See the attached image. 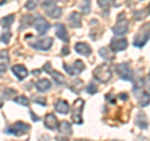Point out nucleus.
<instances>
[{"label":"nucleus","instance_id":"f257e3e1","mask_svg":"<svg viewBox=\"0 0 150 141\" xmlns=\"http://www.w3.org/2000/svg\"><path fill=\"white\" fill-rule=\"evenodd\" d=\"M133 94L135 99H137L138 104L144 107V106H148L149 102H150V86H148L145 84L144 80H138L134 85L133 89Z\"/></svg>","mask_w":150,"mask_h":141},{"label":"nucleus","instance_id":"f03ea898","mask_svg":"<svg viewBox=\"0 0 150 141\" xmlns=\"http://www.w3.org/2000/svg\"><path fill=\"white\" fill-rule=\"evenodd\" d=\"M150 39V21L144 24L142 27L139 29V31L134 35V41L133 45L137 46V48H143L149 41Z\"/></svg>","mask_w":150,"mask_h":141},{"label":"nucleus","instance_id":"7ed1b4c3","mask_svg":"<svg viewBox=\"0 0 150 141\" xmlns=\"http://www.w3.org/2000/svg\"><path fill=\"white\" fill-rule=\"evenodd\" d=\"M41 6H43L46 15L50 16L51 19H59L63 15L62 9L58 6V4H56L54 0H44Z\"/></svg>","mask_w":150,"mask_h":141},{"label":"nucleus","instance_id":"20e7f679","mask_svg":"<svg viewBox=\"0 0 150 141\" xmlns=\"http://www.w3.org/2000/svg\"><path fill=\"white\" fill-rule=\"evenodd\" d=\"M93 75L98 81L106 82V81H109L110 78H111V69L108 64H101V65H99V66H96L95 69H94Z\"/></svg>","mask_w":150,"mask_h":141},{"label":"nucleus","instance_id":"39448f33","mask_svg":"<svg viewBox=\"0 0 150 141\" xmlns=\"http://www.w3.org/2000/svg\"><path fill=\"white\" fill-rule=\"evenodd\" d=\"M115 70H116V74L119 75L121 80H125V81H133L134 73H133V70H131L129 63L116 64L115 65Z\"/></svg>","mask_w":150,"mask_h":141},{"label":"nucleus","instance_id":"423d86ee","mask_svg":"<svg viewBox=\"0 0 150 141\" xmlns=\"http://www.w3.org/2000/svg\"><path fill=\"white\" fill-rule=\"evenodd\" d=\"M85 105V101L83 99H78L74 101L73 105V114H71V119L75 124H83V109Z\"/></svg>","mask_w":150,"mask_h":141},{"label":"nucleus","instance_id":"0eeeda50","mask_svg":"<svg viewBox=\"0 0 150 141\" xmlns=\"http://www.w3.org/2000/svg\"><path fill=\"white\" fill-rule=\"evenodd\" d=\"M63 68L64 70L67 71L70 76H78V75H80L83 73V70L85 69V64H84L81 60H74L71 65L69 64H63Z\"/></svg>","mask_w":150,"mask_h":141},{"label":"nucleus","instance_id":"6e6552de","mask_svg":"<svg viewBox=\"0 0 150 141\" xmlns=\"http://www.w3.org/2000/svg\"><path fill=\"white\" fill-rule=\"evenodd\" d=\"M30 130V126L23 123V121H16L15 124L10 125L9 128L5 130L6 134H10V135H15V136H20V135H24L25 133Z\"/></svg>","mask_w":150,"mask_h":141},{"label":"nucleus","instance_id":"1a4fd4ad","mask_svg":"<svg viewBox=\"0 0 150 141\" xmlns=\"http://www.w3.org/2000/svg\"><path fill=\"white\" fill-rule=\"evenodd\" d=\"M124 14H120L118 16V23L115 24V26L112 27V32H114L115 35H125L126 32H128V29H129V23L126 19H121L123 18Z\"/></svg>","mask_w":150,"mask_h":141},{"label":"nucleus","instance_id":"9d476101","mask_svg":"<svg viewBox=\"0 0 150 141\" xmlns=\"http://www.w3.org/2000/svg\"><path fill=\"white\" fill-rule=\"evenodd\" d=\"M44 71L45 73H48V74H50L51 76H53V79L55 80V82L58 84V85H63V84H65L67 82V80H65V78H64V75H62L60 73H58L56 70H54L53 68H51V64L48 61V63H45V65H44Z\"/></svg>","mask_w":150,"mask_h":141},{"label":"nucleus","instance_id":"9b49d317","mask_svg":"<svg viewBox=\"0 0 150 141\" xmlns=\"http://www.w3.org/2000/svg\"><path fill=\"white\" fill-rule=\"evenodd\" d=\"M35 43H30V46L36 50H49L53 46V39L51 37H44V39L34 40Z\"/></svg>","mask_w":150,"mask_h":141},{"label":"nucleus","instance_id":"f8f14e48","mask_svg":"<svg viewBox=\"0 0 150 141\" xmlns=\"http://www.w3.org/2000/svg\"><path fill=\"white\" fill-rule=\"evenodd\" d=\"M34 27H35V30L38 31V34L39 35H44L45 32L50 29V24L45 20L44 18L38 16L34 20Z\"/></svg>","mask_w":150,"mask_h":141},{"label":"nucleus","instance_id":"ddd939ff","mask_svg":"<svg viewBox=\"0 0 150 141\" xmlns=\"http://www.w3.org/2000/svg\"><path fill=\"white\" fill-rule=\"evenodd\" d=\"M128 48V41L126 39H112L110 43V49L112 51H123Z\"/></svg>","mask_w":150,"mask_h":141},{"label":"nucleus","instance_id":"4468645a","mask_svg":"<svg viewBox=\"0 0 150 141\" xmlns=\"http://www.w3.org/2000/svg\"><path fill=\"white\" fill-rule=\"evenodd\" d=\"M11 71H13V74L15 75L19 80L25 79L28 76V74H29V73H28V70H26V68L24 66V65H20V64L14 65V66L11 68Z\"/></svg>","mask_w":150,"mask_h":141},{"label":"nucleus","instance_id":"2eb2a0df","mask_svg":"<svg viewBox=\"0 0 150 141\" xmlns=\"http://www.w3.org/2000/svg\"><path fill=\"white\" fill-rule=\"evenodd\" d=\"M44 126L49 130H55L58 128V119L54 114H48L44 117Z\"/></svg>","mask_w":150,"mask_h":141},{"label":"nucleus","instance_id":"dca6fc26","mask_svg":"<svg viewBox=\"0 0 150 141\" xmlns=\"http://www.w3.org/2000/svg\"><path fill=\"white\" fill-rule=\"evenodd\" d=\"M75 51H76L78 54L83 55V56H90L91 53H93L90 45L85 44V43H78V44H75Z\"/></svg>","mask_w":150,"mask_h":141},{"label":"nucleus","instance_id":"f3484780","mask_svg":"<svg viewBox=\"0 0 150 141\" xmlns=\"http://www.w3.org/2000/svg\"><path fill=\"white\" fill-rule=\"evenodd\" d=\"M55 35L56 37H59L60 40H63L64 43H69V35L67 32V29H65V26L63 24H58L55 26Z\"/></svg>","mask_w":150,"mask_h":141},{"label":"nucleus","instance_id":"a211bd4d","mask_svg":"<svg viewBox=\"0 0 150 141\" xmlns=\"http://www.w3.org/2000/svg\"><path fill=\"white\" fill-rule=\"evenodd\" d=\"M68 21H69V25L71 27L79 29V27L81 26V16H80V14L76 13V11L71 13L69 15V18H68Z\"/></svg>","mask_w":150,"mask_h":141},{"label":"nucleus","instance_id":"6ab92c4d","mask_svg":"<svg viewBox=\"0 0 150 141\" xmlns=\"http://www.w3.org/2000/svg\"><path fill=\"white\" fill-rule=\"evenodd\" d=\"M8 64H9V54H8V51L6 50H1L0 51V76L6 71Z\"/></svg>","mask_w":150,"mask_h":141},{"label":"nucleus","instance_id":"aec40b11","mask_svg":"<svg viewBox=\"0 0 150 141\" xmlns=\"http://www.w3.org/2000/svg\"><path fill=\"white\" fill-rule=\"evenodd\" d=\"M35 87H36L38 91L45 92V91H48V90L51 89V82H50V80H48V79H40V80H38V81L35 82Z\"/></svg>","mask_w":150,"mask_h":141},{"label":"nucleus","instance_id":"412c9836","mask_svg":"<svg viewBox=\"0 0 150 141\" xmlns=\"http://www.w3.org/2000/svg\"><path fill=\"white\" fill-rule=\"evenodd\" d=\"M135 125L139 126L140 129H146L148 128V125H149L148 117H146V115H145L143 111H139L138 115L135 116Z\"/></svg>","mask_w":150,"mask_h":141},{"label":"nucleus","instance_id":"4be33fe9","mask_svg":"<svg viewBox=\"0 0 150 141\" xmlns=\"http://www.w3.org/2000/svg\"><path fill=\"white\" fill-rule=\"evenodd\" d=\"M54 109H55V111H58L59 114H68V112L70 111V106L68 104V101L58 100L54 104Z\"/></svg>","mask_w":150,"mask_h":141},{"label":"nucleus","instance_id":"5701e85b","mask_svg":"<svg viewBox=\"0 0 150 141\" xmlns=\"http://www.w3.org/2000/svg\"><path fill=\"white\" fill-rule=\"evenodd\" d=\"M59 131L64 135L67 136H70L73 134V130H71V125H70L68 121H62V123L59 124Z\"/></svg>","mask_w":150,"mask_h":141},{"label":"nucleus","instance_id":"b1692460","mask_svg":"<svg viewBox=\"0 0 150 141\" xmlns=\"http://www.w3.org/2000/svg\"><path fill=\"white\" fill-rule=\"evenodd\" d=\"M99 54L105 61H111L114 59V51H110L108 48H100Z\"/></svg>","mask_w":150,"mask_h":141},{"label":"nucleus","instance_id":"393cba45","mask_svg":"<svg viewBox=\"0 0 150 141\" xmlns=\"http://www.w3.org/2000/svg\"><path fill=\"white\" fill-rule=\"evenodd\" d=\"M78 8L80 9V11L84 14L90 13V0H79Z\"/></svg>","mask_w":150,"mask_h":141},{"label":"nucleus","instance_id":"a878e982","mask_svg":"<svg viewBox=\"0 0 150 141\" xmlns=\"http://www.w3.org/2000/svg\"><path fill=\"white\" fill-rule=\"evenodd\" d=\"M14 20H15V15H14V14H10V15H8V16H5V18L1 19L0 24H1L3 27H5V29H9V27L13 25Z\"/></svg>","mask_w":150,"mask_h":141},{"label":"nucleus","instance_id":"bb28decb","mask_svg":"<svg viewBox=\"0 0 150 141\" xmlns=\"http://www.w3.org/2000/svg\"><path fill=\"white\" fill-rule=\"evenodd\" d=\"M35 20V18L34 16H31V15H25L24 18L21 19V25H20V30H23L25 27H29L31 25V21H34Z\"/></svg>","mask_w":150,"mask_h":141},{"label":"nucleus","instance_id":"cd10ccee","mask_svg":"<svg viewBox=\"0 0 150 141\" xmlns=\"http://www.w3.org/2000/svg\"><path fill=\"white\" fill-rule=\"evenodd\" d=\"M83 86H84V84H83L81 80H75V81H73L71 85L69 86V89H70L71 91H74V92H80L79 90H80Z\"/></svg>","mask_w":150,"mask_h":141},{"label":"nucleus","instance_id":"c85d7f7f","mask_svg":"<svg viewBox=\"0 0 150 141\" xmlns=\"http://www.w3.org/2000/svg\"><path fill=\"white\" fill-rule=\"evenodd\" d=\"M14 102H16L19 105H23V106H29V100H28V97H25L24 95L16 96L14 99Z\"/></svg>","mask_w":150,"mask_h":141},{"label":"nucleus","instance_id":"c756f323","mask_svg":"<svg viewBox=\"0 0 150 141\" xmlns=\"http://www.w3.org/2000/svg\"><path fill=\"white\" fill-rule=\"evenodd\" d=\"M10 39H11V32L8 31V30L4 31L3 34H1V36H0V41H1V43H4V44H9Z\"/></svg>","mask_w":150,"mask_h":141},{"label":"nucleus","instance_id":"7c9ffc66","mask_svg":"<svg viewBox=\"0 0 150 141\" xmlns=\"http://www.w3.org/2000/svg\"><path fill=\"white\" fill-rule=\"evenodd\" d=\"M115 0H98V4H99V6L103 8V9H108L110 5H112V3H114Z\"/></svg>","mask_w":150,"mask_h":141},{"label":"nucleus","instance_id":"2f4dec72","mask_svg":"<svg viewBox=\"0 0 150 141\" xmlns=\"http://www.w3.org/2000/svg\"><path fill=\"white\" fill-rule=\"evenodd\" d=\"M25 8L28 10H33L36 8V0H28V3L25 4Z\"/></svg>","mask_w":150,"mask_h":141},{"label":"nucleus","instance_id":"473e14b6","mask_svg":"<svg viewBox=\"0 0 150 141\" xmlns=\"http://www.w3.org/2000/svg\"><path fill=\"white\" fill-rule=\"evenodd\" d=\"M96 86H95V84L94 82H90L89 85L86 86V91L89 92V94H94V92H96Z\"/></svg>","mask_w":150,"mask_h":141},{"label":"nucleus","instance_id":"72a5a7b5","mask_svg":"<svg viewBox=\"0 0 150 141\" xmlns=\"http://www.w3.org/2000/svg\"><path fill=\"white\" fill-rule=\"evenodd\" d=\"M34 102H36V104H40V105H46V101L45 99H41V97H34Z\"/></svg>","mask_w":150,"mask_h":141},{"label":"nucleus","instance_id":"f704fd0d","mask_svg":"<svg viewBox=\"0 0 150 141\" xmlns=\"http://www.w3.org/2000/svg\"><path fill=\"white\" fill-rule=\"evenodd\" d=\"M63 55H69V48L68 46H64L63 48Z\"/></svg>","mask_w":150,"mask_h":141},{"label":"nucleus","instance_id":"c9c22d12","mask_svg":"<svg viewBox=\"0 0 150 141\" xmlns=\"http://www.w3.org/2000/svg\"><path fill=\"white\" fill-rule=\"evenodd\" d=\"M40 73H41V71H40L39 69H36V70H33V71H31V74H33V75H36V76H38V75H40Z\"/></svg>","mask_w":150,"mask_h":141},{"label":"nucleus","instance_id":"e433bc0d","mask_svg":"<svg viewBox=\"0 0 150 141\" xmlns=\"http://www.w3.org/2000/svg\"><path fill=\"white\" fill-rule=\"evenodd\" d=\"M30 115H31V119H33V120H39V117H38L36 115H34L33 112H30Z\"/></svg>","mask_w":150,"mask_h":141},{"label":"nucleus","instance_id":"4c0bfd02","mask_svg":"<svg viewBox=\"0 0 150 141\" xmlns=\"http://www.w3.org/2000/svg\"><path fill=\"white\" fill-rule=\"evenodd\" d=\"M106 99H110V94H108V95H106ZM110 102H111V104H114V102H115V100H112V99H111V100H110Z\"/></svg>","mask_w":150,"mask_h":141},{"label":"nucleus","instance_id":"58836bf2","mask_svg":"<svg viewBox=\"0 0 150 141\" xmlns=\"http://www.w3.org/2000/svg\"><path fill=\"white\" fill-rule=\"evenodd\" d=\"M6 0H0V5H3V4H5Z\"/></svg>","mask_w":150,"mask_h":141},{"label":"nucleus","instance_id":"ea45409f","mask_svg":"<svg viewBox=\"0 0 150 141\" xmlns=\"http://www.w3.org/2000/svg\"><path fill=\"white\" fill-rule=\"evenodd\" d=\"M58 141H67V139H65V137H60V139H58Z\"/></svg>","mask_w":150,"mask_h":141},{"label":"nucleus","instance_id":"a19ab883","mask_svg":"<svg viewBox=\"0 0 150 141\" xmlns=\"http://www.w3.org/2000/svg\"><path fill=\"white\" fill-rule=\"evenodd\" d=\"M4 105V102H3V100H1V99H0V107H1Z\"/></svg>","mask_w":150,"mask_h":141},{"label":"nucleus","instance_id":"79ce46f5","mask_svg":"<svg viewBox=\"0 0 150 141\" xmlns=\"http://www.w3.org/2000/svg\"><path fill=\"white\" fill-rule=\"evenodd\" d=\"M148 11H149V14H150V4H149V8H148Z\"/></svg>","mask_w":150,"mask_h":141},{"label":"nucleus","instance_id":"37998d69","mask_svg":"<svg viewBox=\"0 0 150 141\" xmlns=\"http://www.w3.org/2000/svg\"><path fill=\"white\" fill-rule=\"evenodd\" d=\"M149 78H150V71H149Z\"/></svg>","mask_w":150,"mask_h":141}]
</instances>
